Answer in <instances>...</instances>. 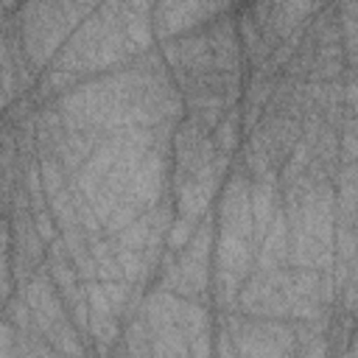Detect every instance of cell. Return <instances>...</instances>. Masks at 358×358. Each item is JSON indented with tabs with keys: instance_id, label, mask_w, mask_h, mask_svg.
<instances>
[{
	"instance_id": "12",
	"label": "cell",
	"mask_w": 358,
	"mask_h": 358,
	"mask_svg": "<svg viewBox=\"0 0 358 358\" xmlns=\"http://www.w3.org/2000/svg\"><path fill=\"white\" fill-rule=\"evenodd\" d=\"M0 8H3V6H0Z\"/></svg>"
},
{
	"instance_id": "8",
	"label": "cell",
	"mask_w": 358,
	"mask_h": 358,
	"mask_svg": "<svg viewBox=\"0 0 358 358\" xmlns=\"http://www.w3.org/2000/svg\"><path fill=\"white\" fill-rule=\"evenodd\" d=\"M6 310H8V319H6V322H11L17 330H34V324H31V310H28V305L22 302L20 294H17V296H8Z\"/></svg>"
},
{
	"instance_id": "5",
	"label": "cell",
	"mask_w": 358,
	"mask_h": 358,
	"mask_svg": "<svg viewBox=\"0 0 358 358\" xmlns=\"http://www.w3.org/2000/svg\"><path fill=\"white\" fill-rule=\"evenodd\" d=\"M229 115H224L221 117V123L213 129L215 131V137H213V145H215V151L218 154H229L235 145H238V115H235V109H227Z\"/></svg>"
},
{
	"instance_id": "6",
	"label": "cell",
	"mask_w": 358,
	"mask_h": 358,
	"mask_svg": "<svg viewBox=\"0 0 358 358\" xmlns=\"http://www.w3.org/2000/svg\"><path fill=\"white\" fill-rule=\"evenodd\" d=\"M101 282V280H98ZM103 285V291H106V299H109V305H112V310H115V316H123V310L129 308V302H131V282H126V280H106V282H101Z\"/></svg>"
},
{
	"instance_id": "9",
	"label": "cell",
	"mask_w": 358,
	"mask_h": 358,
	"mask_svg": "<svg viewBox=\"0 0 358 358\" xmlns=\"http://www.w3.org/2000/svg\"><path fill=\"white\" fill-rule=\"evenodd\" d=\"M14 336L17 327L11 322H0V358H14Z\"/></svg>"
},
{
	"instance_id": "10",
	"label": "cell",
	"mask_w": 358,
	"mask_h": 358,
	"mask_svg": "<svg viewBox=\"0 0 358 358\" xmlns=\"http://www.w3.org/2000/svg\"><path fill=\"white\" fill-rule=\"evenodd\" d=\"M6 106V98H3V87H0V109Z\"/></svg>"
},
{
	"instance_id": "1",
	"label": "cell",
	"mask_w": 358,
	"mask_h": 358,
	"mask_svg": "<svg viewBox=\"0 0 358 358\" xmlns=\"http://www.w3.org/2000/svg\"><path fill=\"white\" fill-rule=\"evenodd\" d=\"M224 330L238 358H285L296 347L294 324L282 319H246L243 313H229Z\"/></svg>"
},
{
	"instance_id": "4",
	"label": "cell",
	"mask_w": 358,
	"mask_h": 358,
	"mask_svg": "<svg viewBox=\"0 0 358 358\" xmlns=\"http://www.w3.org/2000/svg\"><path fill=\"white\" fill-rule=\"evenodd\" d=\"M274 179H257L255 185H249V210H252V246H257L271 224L274 215Z\"/></svg>"
},
{
	"instance_id": "2",
	"label": "cell",
	"mask_w": 358,
	"mask_h": 358,
	"mask_svg": "<svg viewBox=\"0 0 358 358\" xmlns=\"http://www.w3.org/2000/svg\"><path fill=\"white\" fill-rule=\"evenodd\" d=\"M224 3H162L151 11L154 31L168 39L173 34H185L190 28H199L201 22H213L215 14H224Z\"/></svg>"
},
{
	"instance_id": "7",
	"label": "cell",
	"mask_w": 358,
	"mask_h": 358,
	"mask_svg": "<svg viewBox=\"0 0 358 358\" xmlns=\"http://www.w3.org/2000/svg\"><path fill=\"white\" fill-rule=\"evenodd\" d=\"M196 227H199V224H190V221H185V218L176 215V218L171 221L168 232H165V243H168V249H171V252H182V249L187 246V241L193 238Z\"/></svg>"
},
{
	"instance_id": "3",
	"label": "cell",
	"mask_w": 358,
	"mask_h": 358,
	"mask_svg": "<svg viewBox=\"0 0 358 358\" xmlns=\"http://www.w3.org/2000/svg\"><path fill=\"white\" fill-rule=\"evenodd\" d=\"M288 263V224H285V213L282 207L274 210L271 215V224L263 235V241L257 243V268L255 271H277V268H285Z\"/></svg>"
},
{
	"instance_id": "11",
	"label": "cell",
	"mask_w": 358,
	"mask_h": 358,
	"mask_svg": "<svg viewBox=\"0 0 358 358\" xmlns=\"http://www.w3.org/2000/svg\"><path fill=\"white\" fill-rule=\"evenodd\" d=\"M344 358H352V350H350V352H347V355H344Z\"/></svg>"
}]
</instances>
